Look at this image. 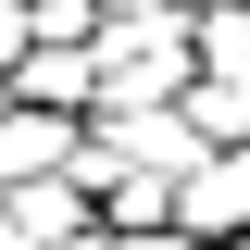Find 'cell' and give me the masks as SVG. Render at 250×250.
Wrapping results in <instances>:
<instances>
[{
    "mask_svg": "<svg viewBox=\"0 0 250 250\" xmlns=\"http://www.w3.org/2000/svg\"><path fill=\"white\" fill-rule=\"evenodd\" d=\"M225 250H250V238H225Z\"/></svg>",
    "mask_w": 250,
    "mask_h": 250,
    "instance_id": "ba28073f",
    "label": "cell"
},
{
    "mask_svg": "<svg viewBox=\"0 0 250 250\" xmlns=\"http://www.w3.org/2000/svg\"><path fill=\"white\" fill-rule=\"evenodd\" d=\"M175 188L188 175H113L100 188V225H175Z\"/></svg>",
    "mask_w": 250,
    "mask_h": 250,
    "instance_id": "5b68a950",
    "label": "cell"
},
{
    "mask_svg": "<svg viewBox=\"0 0 250 250\" xmlns=\"http://www.w3.org/2000/svg\"><path fill=\"white\" fill-rule=\"evenodd\" d=\"M75 150H88V113H50V100H13V113H0V188L75 175Z\"/></svg>",
    "mask_w": 250,
    "mask_h": 250,
    "instance_id": "3957f363",
    "label": "cell"
},
{
    "mask_svg": "<svg viewBox=\"0 0 250 250\" xmlns=\"http://www.w3.org/2000/svg\"><path fill=\"white\" fill-rule=\"evenodd\" d=\"M200 250H213V238H200Z\"/></svg>",
    "mask_w": 250,
    "mask_h": 250,
    "instance_id": "9c48e42d",
    "label": "cell"
},
{
    "mask_svg": "<svg viewBox=\"0 0 250 250\" xmlns=\"http://www.w3.org/2000/svg\"><path fill=\"white\" fill-rule=\"evenodd\" d=\"M25 50H38V0H0V75H13Z\"/></svg>",
    "mask_w": 250,
    "mask_h": 250,
    "instance_id": "8992f818",
    "label": "cell"
},
{
    "mask_svg": "<svg viewBox=\"0 0 250 250\" xmlns=\"http://www.w3.org/2000/svg\"><path fill=\"white\" fill-rule=\"evenodd\" d=\"M100 200L88 175H25V188H0V250H62V238H88Z\"/></svg>",
    "mask_w": 250,
    "mask_h": 250,
    "instance_id": "6da1fadb",
    "label": "cell"
},
{
    "mask_svg": "<svg viewBox=\"0 0 250 250\" xmlns=\"http://www.w3.org/2000/svg\"><path fill=\"white\" fill-rule=\"evenodd\" d=\"M175 225L188 238H250V138H225V150H200L188 163V188H175Z\"/></svg>",
    "mask_w": 250,
    "mask_h": 250,
    "instance_id": "7a4b0ae2",
    "label": "cell"
},
{
    "mask_svg": "<svg viewBox=\"0 0 250 250\" xmlns=\"http://www.w3.org/2000/svg\"><path fill=\"white\" fill-rule=\"evenodd\" d=\"M0 113H13V75H0Z\"/></svg>",
    "mask_w": 250,
    "mask_h": 250,
    "instance_id": "52a82bcc",
    "label": "cell"
},
{
    "mask_svg": "<svg viewBox=\"0 0 250 250\" xmlns=\"http://www.w3.org/2000/svg\"><path fill=\"white\" fill-rule=\"evenodd\" d=\"M13 100H50V113H88L100 100V38H38L13 62Z\"/></svg>",
    "mask_w": 250,
    "mask_h": 250,
    "instance_id": "277c9868",
    "label": "cell"
}]
</instances>
